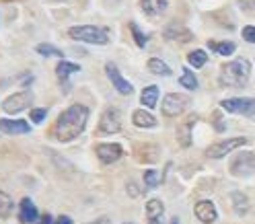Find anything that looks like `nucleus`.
<instances>
[{"instance_id":"nucleus-1","label":"nucleus","mask_w":255,"mask_h":224,"mask_svg":"<svg viewBox=\"0 0 255 224\" xmlns=\"http://www.w3.org/2000/svg\"><path fill=\"white\" fill-rule=\"evenodd\" d=\"M87 120H89V109L85 105H70L54 126V136L56 140L60 142H70L74 140L78 134H83V129L87 126Z\"/></svg>"},{"instance_id":"nucleus-2","label":"nucleus","mask_w":255,"mask_h":224,"mask_svg":"<svg viewBox=\"0 0 255 224\" xmlns=\"http://www.w3.org/2000/svg\"><path fill=\"white\" fill-rule=\"evenodd\" d=\"M249 72H251V66L247 60H235V62H228L223 66L220 70V85L224 87H243L245 82L249 80Z\"/></svg>"},{"instance_id":"nucleus-3","label":"nucleus","mask_w":255,"mask_h":224,"mask_svg":"<svg viewBox=\"0 0 255 224\" xmlns=\"http://www.w3.org/2000/svg\"><path fill=\"white\" fill-rule=\"evenodd\" d=\"M68 35L72 39L85 41V43H95V45H105L109 43V33L107 29H101L95 25H76L68 29Z\"/></svg>"},{"instance_id":"nucleus-4","label":"nucleus","mask_w":255,"mask_h":224,"mask_svg":"<svg viewBox=\"0 0 255 224\" xmlns=\"http://www.w3.org/2000/svg\"><path fill=\"white\" fill-rule=\"evenodd\" d=\"M188 103H190V99L181 95V93H169L160 109H163V115H167V117H177L179 113H183L185 107H188Z\"/></svg>"},{"instance_id":"nucleus-5","label":"nucleus","mask_w":255,"mask_h":224,"mask_svg":"<svg viewBox=\"0 0 255 224\" xmlns=\"http://www.w3.org/2000/svg\"><path fill=\"white\" fill-rule=\"evenodd\" d=\"M122 129V120H120V111L118 109H105V113L101 115L99 122V136H107V134H118Z\"/></svg>"},{"instance_id":"nucleus-6","label":"nucleus","mask_w":255,"mask_h":224,"mask_svg":"<svg viewBox=\"0 0 255 224\" xmlns=\"http://www.w3.org/2000/svg\"><path fill=\"white\" fill-rule=\"evenodd\" d=\"M247 144V138H230V140H223V142H216L208 148V157L210 159H223L226 157L230 150H235L239 146H245Z\"/></svg>"},{"instance_id":"nucleus-7","label":"nucleus","mask_w":255,"mask_h":224,"mask_svg":"<svg viewBox=\"0 0 255 224\" xmlns=\"http://www.w3.org/2000/svg\"><path fill=\"white\" fill-rule=\"evenodd\" d=\"M230 171H233V175L237 177H247L255 171V155L253 152H241V155H237V159L233 160V164H230Z\"/></svg>"},{"instance_id":"nucleus-8","label":"nucleus","mask_w":255,"mask_h":224,"mask_svg":"<svg viewBox=\"0 0 255 224\" xmlns=\"http://www.w3.org/2000/svg\"><path fill=\"white\" fill-rule=\"evenodd\" d=\"M220 105L228 113H241V115L255 113V99H224Z\"/></svg>"},{"instance_id":"nucleus-9","label":"nucleus","mask_w":255,"mask_h":224,"mask_svg":"<svg viewBox=\"0 0 255 224\" xmlns=\"http://www.w3.org/2000/svg\"><path fill=\"white\" fill-rule=\"evenodd\" d=\"M33 97H31V93H15V95H10L4 103H2V109L6 113H19L23 109H27L29 105H31Z\"/></svg>"},{"instance_id":"nucleus-10","label":"nucleus","mask_w":255,"mask_h":224,"mask_svg":"<svg viewBox=\"0 0 255 224\" xmlns=\"http://www.w3.org/2000/svg\"><path fill=\"white\" fill-rule=\"evenodd\" d=\"M105 72H107V76H109V80H111V85L115 87V89H118L120 93H122V95H132V91H134V87L130 85V82H128L122 74H120V70H118V66H115V64H107L105 66Z\"/></svg>"},{"instance_id":"nucleus-11","label":"nucleus","mask_w":255,"mask_h":224,"mask_svg":"<svg viewBox=\"0 0 255 224\" xmlns=\"http://www.w3.org/2000/svg\"><path fill=\"white\" fill-rule=\"evenodd\" d=\"M122 146L120 144H99L97 146V157L103 164H111L122 157Z\"/></svg>"},{"instance_id":"nucleus-12","label":"nucleus","mask_w":255,"mask_h":224,"mask_svg":"<svg viewBox=\"0 0 255 224\" xmlns=\"http://www.w3.org/2000/svg\"><path fill=\"white\" fill-rule=\"evenodd\" d=\"M0 132L2 134H29L31 128L23 120H0Z\"/></svg>"},{"instance_id":"nucleus-13","label":"nucleus","mask_w":255,"mask_h":224,"mask_svg":"<svg viewBox=\"0 0 255 224\" xmlns=\"http://www.w3.org/2000/svg\"><path fill=\"white\" fill-rule=\"evenodd\" d=\"M195 216H198L202 222L210 224V222L216 220L218 214H216V208H214L212 202H208V199H202V202L195 204Z\"/></svg>"},{"instance_id":"nucleus-14","label":"nucleus","mask_w":255,"mask_h":224,"mask_svg":"<svg viewBox=\"0 0 255 224\" xmlns=\"http://www.w3.org/2000/svg\"><path fill=\"white\" fill-rule=\"evenodd\" d=\"M19 220H21V222H25V224H29V222H35V220H37V208H35V204H33L29 197H25V199H23V202H21Z\"/></svg>"},{"instance_id":"nucleus-15","label":"nucleus","mask_w":255,"mask_h":224,"mask_svg":"<svg viewBox=\"0 0 255 224\" xmlns=\"http://www.w3.org/2000/svg\"><path fill=\"white\" fill-rule=\"evenodd\" d=\"M140 6L148 17H159L167 10V0H140Z\"/></svg>"},{"instance_id":"nucleus-16","label":"nucleus","mask_w":255,"mask_h":224,"mask_svg":"<svg viewBox=\"0 0 255 224\" xmlns=\"http://www.w3.org/2000/svg\"><path fill=\"white\" fill-rule=\"evenodd\" d=\"M76 72H80V66L78 64H74V62H66V60H60V64L56 66V74H58V78H60L64 85L68 82V76L70 74H76Z\"/></svg>"},{"instance_id":"nucleus-17","label":"nucleus","mask_w":255,"mask_h":224,"mask_svg":"<svg viewBox=\"0 0 255 224\" xmlns=\"http://www.w3.org/2000/svg\"><path fill=\"white\" fill-rule=\"evenodd\" d=\"M163 212H165V206L160 199H148V204H146V216L150 220V224H159V218L163 216Z\"/></svg>"},{"instance_id":"nucleus-18","label":"nucleus","mask_w":255,"mask_h":224,"mask_svg":"<svg viewBox=\"0 0 255 224\" xmlns=\"http://www.w3.org/2000/svg\"><path fill=\"white\" fill-rule=\"evenodd\" d=\"M165 37L167 39H171V41H179V43H185V41H190L193 35H191V31L190 29H185V27H169L167 31H165Z\"/></svg>"},{"instance_id":"nucleus-19","label":"nucleus","mask_w":255,"mask_h":224,"mask_svg":"<svg viewBox=\"0 0 255 224\" xmlns=\"http://www.w3.org/2000/svg\"><path fill=\"white\" fill-rule=\"evenodd\" d=\"M195 124V115H191L188 122H183L177 128V138H179V144L181 146H190L191 144V126Z\"/></svg>"},{"instance_id":"nucleus-20","label":"nucleus","mask_w":255,"mask_h":224,"mask_svg":"<svg viewBox=\"0 0 255 224\" xmlns=\"http://www.w3.org/2000/svg\"><path fill=\"white\" fill-rule=\"evenodd\" d=\"M132 122H134V126H138V128H155V126H157V117L150 115V113L144 111V109H136L134 115H132Z\"/></svg>"},{"instance_id":"nucleus-21","label":"nucleus","mask_w":255,"mask_h":224,"mask_svg":"<svg viewBox=\"0 0 255 224\" xmlns=\"http://www.w3.org/2000/svg\"><path fill=\"white\" fill-rule=\"evenodd\" d=\"M140 101H142V105H146L148 109H153L155 105H157V101H159V87L157 85L146 87L142 91V95H140Z\"/></svg>"},{"instance_id":"nucleus-22","label":"nucleus","mask_w":255,"mask_h":224,"mask_svg":"<svg viewBox=\"0 0 255 224\" xmlns=\"http://www.w3.org/2000/svg\"><path fill=\"white\" fill-rule=\"evenodd\" d=\"M160 181H163V173H160V171H157V169L144 171V185L148 187V190H155V187H159Z\"/></svg>"},{"instance_id":"nucleus-23","label":"nucleus","mask_w":255,"mask_h":224,"mask_svg":"<svg viewBox=\"0 0 255 224\" xmlns=\"http://www.w3.org/2000/svg\"><path fill=\"white\" fill-rule=\"evenodd\" d=\"M208 48L210 50H214L216 54H220V56H230L235 52V43H230V41H208Z\"/></svg>"},{"instance_id":"nucleus-24","label":"nucleus","mask_w":255,"mask_h":224,"mask_svg":"<svg viewBox=\"0 0 255 224\" xmlns=\"http://www.w3.org/2000/svg\"><path fill=\"white\" fill-rule=\"evenodd\" d=\"M148 70L153 74H160V76H171V68L165 64V62H160L159 58H153V60H148Z\"/></svg>"},{"instance_id":"nucleus-25","label":"nucleus","mask_w":255,"mask_h":224,"mask_svg":"<svg viewBox=\"0 0 255 224\" xmlns=\"http://www.w3.org/2000/svg\"><path fill=\"white\" fill-rule=\"evenodd\" d=\"M13 197H10L8 193L0 192V218H8L10 214H13Z\"/></svg>"},{"instance_id":"nucleus-26","label":"nucleus","mask_w":255,"mask_h":224,"mask_svg":"<svg viewBox=\"0 0 255 224\" xmlns=\"http://www.w3.org/2000/svg\"><path fill=\"white\" fill-rule=\"evenodd\" d=\"M35 52L37 54H41V56H45V58H50V56H56V58H64V52L62 50H58V48H54V45H50V43H39L37 48H35Z\"/></svg>"},{"instance_id":"nucleus-27","label":"nucleus","mask_w":255,"mask_h":224,"mask_svg":"<svg viewBox=\"0 0 255 224\" xmlns=\"http://www.w3.org/2000/svg\"><path fill=\"white\" fill-rule=\"evenodd\" d=\"M179 82L185 87V89H190V91H193V89H198V78L193 76V72L190 68H183V74H181V78H179Z\"/></svg>"},{"instance_id":"nucleus-28","label":"nucleus","mask_w":255,"mask_h":224,"mask_svg":"<svg viewBox=\"0 0 255 224\" xmlns=\"http://www.w3.org/2000/svg\"><path fill=\"white\" fill-rule=\"evenodd\" d=\"M188 62L193 66V68H202L206 62H208V54L204 50H195L188 56Z\"/></svg>"},{"instance_id":"nucleus-29","label":"nucleus","mask_w":255,"mask_h":224,"mask_svg":"<svg viewBox=\"0 0 255 224\" xmlns=\"http://www.w3.org/2000/svg\"><path fill=\"white\" fill-rule=\"evenodd\" d=\"M233 202H235V212L237 214H245V212L249 210V202H247V197L243 195V193H233Z\"/></svg>"},{"instance_id":"nucleus-30","label":"nucleus","mask_w":255,"mask_h":224,"mask_svg":"<svg viewBox=\"0 0 255 224\" xmlns=\"http://www.w3.org/2000/svg\"><path fill=\"white\" fill-rule=\"evenodd\" d=\"M130 29H132V35H134L136 45H138V48H144V45H146V35H144L140 29H138L136 23H130Z\"/></svg>"},{"instance_id":"nucleus-31","label":"nucleus","mask_w":255,"mask_h":224,"mask_svg":"<svg viewBox=\"0 0 255 224\" xmlns=\"http://www.w3.org/2000/svg\"><path fill=\"white\" fill-rule=\"evenodd\" d=\"M243 39L249 43H255V27H251V25L243 27Z\"/></svg>"},{"instance_id":"nucleus-32","label":"nucleus","mask_w":255,"mask_h":224,"mask_svg":"<svg viewBox=\"0 0 255 224\" xmlns=\"http://www.w3.org/2000/svg\"><path fill=\"white\" fill-rule=\"evenodd\" d=\"M45 115H48V111H45V109H33L31 111V120L35 124H41L45 120Z\"/></svg>"},{"instance_id":"nucleus-33","label":"nucleus","mask_w":255,"mask_h":224,"mask_svg":"<svg viewBox=\"0 0 255 224\" xmlns=\"http://www.w3.org/2000/svg\"><path fill=\"white\" fill-rule=\"evenodd\" d=\"M85 224H111V218L109 216H103V218H99L95 222H85Z\"/></svg>"},{"instance_id":"nucleus-34","label":"nucleus","mask_w":255,"mask_h":224,"mask_svg":"<svg viewBox=\"0 0 255 224\" xmlns=\"http://www.w3.org/2000/svg\"><path fill=\"white\" fill-rule=\"evenodd\" d=\"M56 224H72V218L70 216H60L56 220Z\"/></svg>"},{"instance_id":"nucleus-35","label":"nucleus","mask_w":255,"mask_h":224,"mask_svg":"<svg viewBox=\"0 0 255 224\" xmlns=\"http://www.w3.org/2000/svg\"><path fill=\"white\" fill-rule=\"evenodd\" d=\"M214 122H216V129H224V126L220 124V115L218 113H214Z\"/></svg>"},{"instance_id":"nucleus-36","label":"nucleus","mask_w":255,"mask_h":224,"mask_svg":"<svg viewBox=\"0 0 255 224\" xmlns=\"http://www.w3.org/2000/svg\"><path fill=\"white\" fill-rule=\"evenodd\" d=\"M41 224H54V222H52V216H50V214H45V216L41 218Z\"/></svg>"},{"instance_id":"nucleus-37","label":"nucleus","mask_w":255,"mask_h":224,"mask_svg":"<svg viewBox=\"0 0 255 224\" xmlns=\"http://www.w3.org/2000/svg\"><path fill=\"white\" fill-rule=\"evenodd\" d=\"M171 224H179V220H177V218H173V220H171Z\"/></svg>"}]
</instances>
